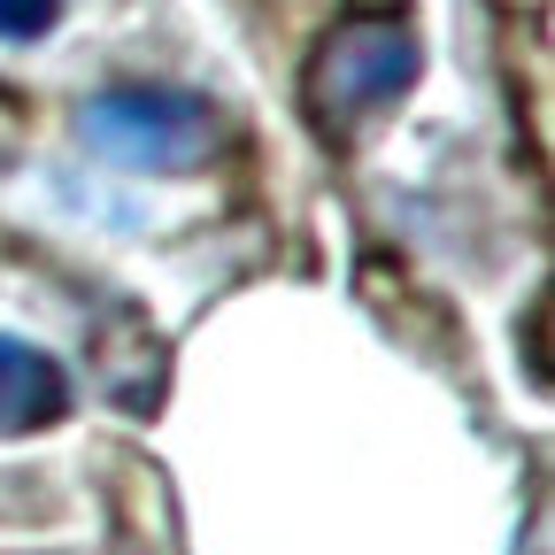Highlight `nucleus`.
Returning a JSON list of instances; mask_svg holds the SVG:
<instances>
[{
    "label": "nucleus",
    "instance_id": "1",
    "mask_svg": "<svg viewBox=\"0 0 555 555\" xmlns=\"http://www.w3.org/2000/svg\"><path fill=\"white\" fill-rule=\"evenodd\" d=\"M416 69H425V39H416V16L401 9H363V16H347L324 31V47L309 54V116L317 131L347 139L356 124H371L378 108H393L409 86H416Z\"/></svg>",
    "mask_w": 555,
    "mask_h": 555
},
{
    "label": "nucleus",
    "instance_id": "2",
    "mask_svg": "<svg viewBox=\"0 0 555 555\" xmlns=\"http://www.w3.org/2000/svg\"><path fill=\"white\" fill-rule=\"evenodd\" d=\"M86 155L139 170V178H185L217 147V101L193 86H101L78 108Z\"/></svg>",
    "mask_w": 555,
    "mask_h": 555
},
{
    "label": "nucleus",
    "instance_id": "3",
    "mask_svg": "<svg viewBox=\"0 0 555 555\" xmlns=\"http://www.w3.org/2000/svg\"><path fill=\"white\" fill-rule=\"evenodd\" d=\"M69 416V378L39 339L0 332V433H47Z\"/></svg>",
    "mask_w": 555,
    "mask_h": 555
},
{
    "label": "nucleus",
    "instance_id": "4",
    "mask_svg": "<svg viewBox=\"0 0 555 555\" xmlns=\"http://www.w3.org/2000/svg\"><path fill=\"white\" fill-rule=\"evenodd\" d=\"M62 24V0H0V39H47Z\"/></svg>",
    "mask_w": 555,
    "mask_h": 555
}]
</instances>
